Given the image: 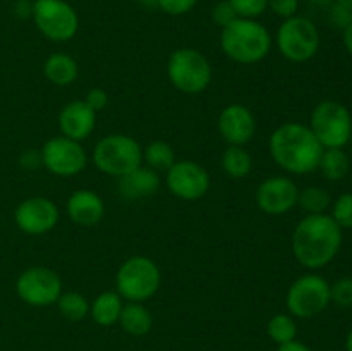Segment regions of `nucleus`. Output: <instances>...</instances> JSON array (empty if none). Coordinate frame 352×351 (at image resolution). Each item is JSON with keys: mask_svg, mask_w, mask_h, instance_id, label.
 <instances>
[{"mask_svg": "<svg viewBox=\"0 0 352 351\" xmlns=\"http://www.w3.org/2000/svg\"><path fill=\"white\" fill-rule=\"evenodd\" d=\"M344 231L330 213H309L296 224L291 237L292 255L301 267L320 270L332 264L342 246Z\"/></svg>", "mask_w": 352, "mask_h": 351, "instance_id": "nucleus-1", "label": "nucleus"}, {"mask_svg": "<svg viewBox=\"0 0 352 351\" xmlns=\"http://www.w3.org/2000/svg\"><path fill=\"white\" fill-rule=\"evenodd\" d=\"M268 150L275 164L292 176H305L318 171L323 147L309 126L284 123L270 134Z\"/></svg>", "mask_w": 352, "mask_h": 351, "instance_id": "nucleus-2", "label": "nucleus"}, {"mask_svg": "<svg viewBox=\"0 0 352 351\" xmlns=\"http://www.w3.org/2000/svg\"><path fill=\"white\" fill-rule=\"evenodd\" d=\"M220 48L236 64H258L270 54L272 34L258 19L237 17L222 28Z\"/></svg>", "mask_w": 352, "mask_h": 351, "instance_id": "nucleus-3", "label": "nucleus"}, {"mask_svg": "<svg viewBox=\"0 0 352 351\" xmlns=\"http://www.w3.org/2000/svg\"><path fill=\"white\" fill-rule=\"evenodd\" d=\"M160 286V267L144 255H134L124 260L116 274V291L126 301H148L157 295Z\"/></svg>", "mask_w": 352, "mask_h": 351, "instance_id": "nucleus-4", "label": "nucleus"}, {"mask_svg": "<svg viewBox=\"0 0 352 351\" xmlns=\"http://www.w3.org/2000/svg\"><path fill=\"white\" fill-rule=\"evenodd\" d=\"M93 164L103 174L119 179L143 164V147L129 134H107L93 148Z\"/></svg>", "mask_w": 352, "mask_h": 351, "instance_id": "nucleus-5", "label": "nucleus"}, {"mask_svg": "<svg viewBox=\"0 0 352 351\" xmlns=\"http://www.w3.org/2000/svg\"><path fill=\"white\" fill-rule=\"evenodd\" d=\"M167 76L170 85L181 93L199 95L212 83L213 69L201 52L191 47H182L168 55Z\"/></svg>", "mask_w": 352, "mask_h": 351, "instance_id": "nucleus-6", "label": "nucleus"}, {"mask_svg": "<svg viewBox=\"0 0 352 351\" xmlns=\"http://www.w3.org/2000/svg\"><path fill=\"white\" fill-rule=\"evenodd\" d=\"M275 45L284 58L294 64L308 62L320 50V31L311 19L292 16L282 21L275 34Z\"/></svg>", "mask_w": 352, "mask_h": 351, "instance_id": "nucleus-7", "label": "nucleus"}, {"mask_svg": "<svg viewBox=\"0 0 352 351\" xmlns=\"http://www.w3.org/2000/svg\"><path fill=\"white\" fill-rule=\"evenodd\" d=\"M308 126L323 148H344L351 141L352 116L349 109L337 100L316 103Z\"/></svg>", "mask_w": 352, "mask_h": 351, "instance_id": "nucleus-8", "label": "nucleus"}, {"mask_svg": "<svg viewBox=\"0 0 352 351\" xmlns=\"http://www.w3.org/2000/svg\"><path fill=\"white\" fill-rule=\"evenodd\" d=\"M330 303V282L315 272L299 275L285 295V305L294 319H313L325 312Z\"/></svg>", "mask_w": 352, "mask_h": 351, "instance_id": "nucleus-9", "label": "nucleus"}, {"mask_svg": "<svg viewBox=\"0 0 352 351\" xmlns=\"http://www.w3.org/2000/svg\"><path fill=\"white\" fill-rule=\"evenodd\" d=\"M34 26L47 40L65 43L79 31V16L67 0H33Z\"/></svg>", "mask_w": 352, "mask_h": 351, "instance_id": "nucleus-10", "label": "nucleus"}, {"mask_svg": "<svg viewBox=\"0 0 352 351\" xmlns=\"http://www.w3.org/2000/svg\"><path fill=\"white\" fill-rule=\"evenodd\" d=\"M16 295L21 301L36 308L55 305L62 295V279L54 268L34 265L19 274L16 281Z\"/></svg>", "mask_w": 352, "mask_h": 351, "instance_id": "nucleus-11", "label": "nucleus"}, {"mask_svg": "<svg viewBox=\"0 0 352 351\" xmlns=\"http://www.w3.org/2000/svg\"><path fill=\"white\" fill-rule=\"evenodd\" d=\"M41 165L57 178H74L88 165V153L81 141L65 136H54L45 141L40 150Z\"/></svg>", "mask_w": 352, "mask_h": 351, "instance_id": "nucleus-12", "label": "nucleus"}, {"mask_svg": "<svg viewBox=\"0 0 352 351\" xmlns=\"http://www.w3.org/2000/svg\"><path fill=\"white\" fill-rule=\"evenodd\" d=\"M165 186L168 191L184 202H196L210 189V174L195 160H175L165 172Z\"/></svg>", "mask_w": 352, "mask_h": 351, "instance_id": "nucleus-13", "label": "nucleus"}, {"mask_svg": "<svg viewBox=\"0 0 352 351\" xmlns=\"http://www.w3.org/2000/svg\"><path fill=\"white\" fill-rule=\"evenodd\" d=\"M60 219V212L54 200L47 196H31L23 200L14 210L17 229L28 236H43L54 231Z\"/></svg>", "mask_w": 352, "mask_h": 351, "instance_id": "nucleus-14", "label": "nucleus"}, {"mask_svg": "<svg viewBox=\"0 0 352 351\" xmlns=\"http://www.w3.org/2000/svg\"><path fill=\"white\" fill-rule=\"evenodd\" d=\"M299 188L289 176H270L258 184L254 200L267 215H284L298 206Z\"/></svg>", "mask_w": 352, "mask_h": 351, "instance_id": "nucleus-15", "label": "nucleus"}, {"mask_svg": "<svg viewBox=\"0 0 352 351\" xmlns=\"http://www.w3.org/2000/svg\"><path fill=\"white\" fill-rule=\"evenodd\" d=\"M217 129L227 145L244 147L256 133V117L250 107L243 103H230L219 114Z\"/></svg>", "mask_w": 352, "mask_h": 351, "instance_id": "nucleus-16", "label": "nucleus"}, {"mask_svg": "<svg viewBox=\"0 0 352 351\" xmlns=\"http://www.w3.org/2000/svg\"><path fill=\"white\" fill-rule=\"evenodd\" d=\"M58 129L65 138L85 141L95 131L96 112L85 100H72L58 112Z\"/></svg>", "mask_w": 352, "mask_h": 351, "instance_id": "nucleus-17", "label": "nucleus"}, {"mask_svg": "<svg viewBox=\"0 0 352 351\" xmlns=\"http://www.w3.org/2000/svg\"><path fill=\"white\" fill-rule=\"evenodd\" d=\"M69 219L82 227H91L105 217V203L102 196L91 189H76L65 203Z\"/></svg>", "mask_w": 352, "mask_h": 351, "instance_id": "nucleus-18", "label": "nucleus"}, {"mask_svg": "<svg viewBox=\"0 0 352 351\" xmlns=\"http://www.w3.org/2000/svg\"><path fill=\"white\" fill-rule=\"evenodd\" d=\"M162 178L160 172L153 171L148 165L141 164L140 167L131 171L129 174L119 178V195L126 200L150 198L160 189Z\"/></svg>", "mask_w": 352, "mask_h": 351, "instance_id": "nucleus-19", "label": "nucleus"}, {"mask_svg": "<svg viewBox=\"0 0 352 351\" xmlns=\"http://www.w3.org/2000/svg\"><path fill=\"white\" fill-rule=\"evenodd\" d=\"M43 74L52 85L69 86L78 79L79 65L72 55L57 52L47 57L43 64Z\"/></svg>", "mask_w": 352, "mask_h": 351, "instance_id": "nucleus-20", "label": "nucleus"}, {"mask_svg": "<svg viewBox=\"0 0 352 351\" xmlns=\"http://www.w3.org/2000/svg\"><path fill=\"white\" fill-rule=\"evenodd\" d=\"M124 299L117 291H103L89 303V315L100 327H112L119 322Z\"/></svg>", "mask_w": 352, "mask_h": 351, "instance_id": "nucleus-21", "label": "nucleus"}, {"mask_svg": "<svg viewBox=\"0 0 352 351\" xmlns=\"http://www.w3.org/2000/svg\"><path fill=\"white\" fill-rule=\"evenodd\" d=\"M124 332L129 336L141 337L148 334L153 327V317H151L150 310L143 305V303H124L122 312H120L119 322Z\"/></svg>", "mask_w": 352, "mask_h": 351, "instance_id": "nucleus-22", "label": "nucleus"}, {"mask_svg": "<svg viewBox=\"0 0 352 351\" xmlns=\"http://www.w3.org/2000/svg\"><path fill=\"white\" fill-rule=\"evenodd\" d=\"M222 171L226 172L227 178L230 179H244L253 171V157L244 147H229L223 150L222 158H220Z\"/></svg>", "mask_w": 352, "mask_h": 351, "instance_id": "nucleus-23", "label": "nucleus"}, {"mask_svg": "<svg viewBox=\"0 0 352 351\" xmlns=\"http://www.w3.org/2000/svg\"><path fill=\"white\" fill-rule=\"evenodd\" d=\"M351 169V158L344 148H323L318 171L329 181H340Z\"/></svg>", "mask_w": 352, "mask_h": 351, "instance_id": "nucleus-24", "label": "nucleus"}, {"mask_svg": "<svg viewBox=\"0 0 352 351\" xmlns=\"http://www.w3.org/2000/svg\"><path fill=\"white\" fill-rule=\"evenodd\" d=\"M175 160L174 148L167 141L155 140L143 148V164L157 172H167Z\"/></svg>", "mask_w": 352, "mask_h": 351, "instance_id": "nucleus-25", "label": "nucleus"}, {"mask_svg": "<svg viewBox=\"0 0 352 351\" xmlns=\"http://www.w3.org/2000/svg\"><path fill=\"white\" fill-rule=\"evenodd\" d=\"M55 305H57L60 315L71 322H79L89 315L88 298L78 291H62Z\"/></svg>", "mask_w": 352, "mask_h": 351, "instance_id": "nucleus-26", "label": "nucleus"}, {"mask_svg": "<svg viewBox=\"0 0 352 351\" xmlns=\"http://www.w3.org/2000/svg\"><path fill=\"white\" fill-rule=\"evenodd\" d=\"M298 205L309 213H327V210L332 205V196L322 186H306V188L299 189Z\"/></svg>", "mask_w": 352, "mask_h": 351, "instance_id": "nucleus-27", "label": "nucleus"}, {"mask_svg": "<svg viewBox=\"0 0 352 351\" xmlns=\"http://www.w3.org/2000/svg\"><path fill=\"white\" fill-rule=\"evenodd\" d=\"M267 334L275 344L294 341L298 336V323L291 313H277L267 323Z\"/></svg>", "mask_w": 352, "mask_h": 351, "instance_id": "nucleus-28", "label": "nucleus"}, {"mask_svg": "<svg viewBox=\"0 0 352 351\" xmlns=\"http://www.w3.org/2000/svg\"><path fill=\"white\" fill-rule=\"evenodd\" d=\"M330 217L340 229H352V193H342L330 205Z\"/></svg>", "mask_w": 352, "mask_h": 351, "instance_id": "nucleus-29", "label": "nucleus"}, {"mask_svg": "<svg viewBox=\"0 0 352 351\" xmlns=\"http://www.w3.org/2000/svg\"><path fill=\"white\" fill-rule=\"evenodd\" d=\"M237 17L256 19L268 10V0H229Z\"/></svg>", "mask_w": 352, "mask_h": 351, "instance_id": "nucleus-30", "label": "nucleus"}, {"mask_svg": "<svg viewBox=\"0 0 352 351\" xmlns=\"http://www.w3.org/2000/svg\"><path fill=\"white\" fill-rule=\"evenodd\" d=\"M330 299L337 306L352 308V277H340L330 284Z\"/></svg>", "mask_w": 352, "mask_h": 351, "instance_id": "nucleus-31", "label": "nucleus"}, {"mask_svg": "<svg viewBox=\"0 0 352 351\" xmlns=\"http://www.w3.org/2000/svg\"><path fill=\"white\" fill-rule=\"evenodd\" d=\"M198 0H158V9L168 16H184L196 7Z\"/></svg>", "mask_w": 352, "mask_h": 351, "instance_id": "nucleus-32", "label": "nucleus"}, {"mask_svg": "<svg viewBox=\"0 0 352 351\" xmlns=\"http://www.w3.org/2000/svg\"><path fill=\"white\" fill-rule=\"evenodd\" d=\"M234 19H237V14L234 12L232 6L229 3V0H220L213 6L212 9V21L220 28H226L227 24L232 23Z\"/></svg>", "mask_w": 352, "mask_h": 351, "instance_id": "nucleus-33", "label": "nucleus"}, {"mask_svg": "<svg viewBox=\"0 0 352 351\" xmlns=\"http://www.w3.org/2000/svg\"><path fill=\"white\" fill-rule=\"evenodd\" d=\"M268 9L282 19L298 16L299 0H268Z\"/></svg>", "mask_w": 352, "mask_h": 351, "instance_id": "nucleus-34", "label": "nucleus"}, {"mask_svg": "<svg viewBox=\"0 0 352 351\" xmlns=\"http://www.w3.org/2000/svg\"><path fill=\"white\" fill-rule=\"evenodd\" d=\"M329 17H330V23H332L333 26L339 28V30H344L347 24H351L352 10L346 9V7H342V6H339V3H333V6L330 7Z\"/></svg>", "mask_w": 352, "mask_h": 351, "instance_id": "nucleus-35", "label": "nucleus"}, {"mask_svg": "<svg viewBox=\"0 0 352 351\" xmlns=\"http://www.w3.org/2000/svg\"><path fill=\"white\" fill-rule=\"evenodd\" d=\"M82 100L88 103V107H91V109L98 114L100 110L105 109L107 103H109V95H107V92L103 88H91L88 89V93H86V96Z\"/></svg>", "mask_w": 352, "mask_h": 351, "instance_id": "nucleus-36", "label": "nucleus"}, {"mask_svg": "<svg viewBox=\"0 0 352 351\" xmlns=\"http://www.w3.org/2000/svg\"><path fill=\"white\" fill-rule=\"evenodd\" d=\"M19 162H21V167H23V169H28V171H34V169H38L41 165L40 151H36V150L24 151V153L21 155Z\"/></svg>", "mask_w": 352, "mask_h": 351, "instance_id": "nucleus-37", "label": "nucleus"}, {"mask_svg": "<svg viewBox=\"0 0 352 351\" xmlns=\"http://www.w3.org/2000/svg\"><path fill=\"white\" fill-rule=\"evenodd\" d=\"M12 12L17 19H31V16H33V2L31 0H16L12 6Z\"/></svg>", "mask_w": 352, "mask_h": 351, "instance_id": "nucleus-38", "label": "nucleus"}, {"mask_svg": "<svg viewBox=\"0 0 352 351\" xmlns=\"http://www.w3.org/2000/svg\"><path fill=\"white\" fill-rule=\"evenodd\" d=\"M277 351H311V348H309L308 344L301 343V341L294 339V341H289V343L278 344Z\"/></svg>", "mask_w": 352, "mask_h": 351, "instance_id": "nucleus-39", "label": "nucleus"}, {"mask_svg": "<svg viewBox=\"0 0 352 351\" xmlns=\"http://www.w3.org/2000/svg\"><path fill=\"white\" fill-rule=\"evenodd\" d=\"M342 41L346 50L349 52V55L352 57V21L351 24H347V26L342 30Z\"/></svg>", "mask_w": 352, "mask_h": 351, "instance_id": "nucleus-40", "label": "nucleus"}, {"mask_svg": "<svg viewBox=\"0 0 352 351\" xmlns=\"http://www.w3.org/2000/svg\"><path fill=\"white\" fill-rule=\"evenodd\" d=\"M144 9H158V0H138Z\"/></svg>", "mask_w": 352, "mask_h": 351, "instance_id": "nucleus-41", "label": "nucleus"}, {"mask_svg": "<svg viewBox=\"0 0 352 351\" xmlns=\"http://www.w3.org/2000/svg\"><path fill=\"white\" fill-rule=\"evenodd\" d=\"M336 3H339V6L346 7V9L352 10V0H336Z\"/></svg>", "mask_w": 352, "mask_h": 351, "instance_id": "nucleus-42", "label": "nucleus"}, {"mask_svg": "<svg viewBox=\"0 0 352 351\" xmlns=\"http://www.w3.org/2000/svg\"><path fill=\"white\" fill-rule=\"evenodd\" d=\"M346 351H352V329L349 330L346 337Z\"/></svg>", "mask_w": 352, "mask_h": 351, "instance_id": "nucleus-43", "label": "nucleus"}, {"mask_svg": "<svg viewBox=\"0 0 352 351\" xmlns=\"http://www.w3.org/2000/svg\"><path fill=\"white\" fill-rule=\"evenodd\" d=\"M313 2H322V0H313Z\"/></svg>", "mask_w": 352, "mask_h": 351, "instance_id": "nucleus-44", "label": "nucleus"}, {"mask_svg": "<svg viewBox=\"0 0 352 351\" xmlns=\"http://www.w3.org/2000/svg\"><path fill=\"white\" fill-rule=\"evenodd\" d=\"M351 140H352V133H351Z\"/></svg>", "mask_w": 352, "mask_h": 351, "instance_id": "nucleus-45", "label": "nucleus"}]
</instances>
